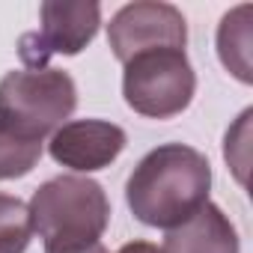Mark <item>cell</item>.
I'll return each instance as SVG.
<instances>
[{"label":"cell","mask_w":253,"mask_h":253,"mask_svg":"<svg viewBox=\"0 0 253 253\" xmlns=\"http://www.w3.org/2000/svg\"><path fill=\"white\" fill-rule=\"evenodd\" d=\"M211 167L203 152L185 143H164L146 152L125 182L131 214L155 229H173L209 203Z\"/></svg>","instance_id":"1"},{"label":"cell","mask_w":253,"mask_h":253,"mask_svg":"<svg viewBox=\"0 0 253 253\" xmlns=\"http://www.w3.org/2000/svg\"><path fill=\"white\" fill-rule=\"evenodd\" d=\"M33 232L45 250H78L98 244L110 223L104 188L86 176H54L36 188L30 200Z\"/></svg>","instance_id":"2"},{"label":"cell","mask_w":253,"mask_h":253,"mask_svg":"<svg viewBox=\"0 0 253 253\" xmlns=\"http://www.w3.org/2000/svg\"><path fill=\"white\" fill-rule=\"evenodd\" d=\"M78 107V86L63 69H18L0 81V122L24 140L45 143Z\"/></svg>","instance_id":"3"},{"label":"cell","mask_w":253,"mask_h":253,"mask_svg":"<svg viewBox=\"0 0 253 253\" xmlns=\"http://www.w3.org/2000/svg\"><path fill=\"white\" fill-rule=\"evenodd\" d=\"M197 75L185 51L161 48L125 63L122 95L134 113L146 119H173L194 101Z\"/></svg>","instance_id":"4"},{"label":"cell","mask_w":253,"mask_h":253,"mask_svg":"<svg viewBox=\"0 0 253 253\" xmlns=\"http://www.w3.org/2000/svg\"><path fill=\"white\" fill-rule=\"evenodd\" d=\"M39 30L24 33L18 54L27 69H48L51 57L81 54L101 27V6L92 0H45Z\"/></svg>","instance_id":"5"},{"label":"cell","mask_w":253,"mask_h":253,"mask_svg":"<svg viewBox=\"0 0 253 253\" xmlns=\"http://www.w3.org/2000/svg\"><path fill=\"white\" fill-rule=\"evenodd\" d=\"M107 45L122 66L134 57H140V54H146V51H161V48L185 51L188 24H185V15L173 3L134 0V3H125L110 18Z\"/></svg>","instance_id":"6"},{"label":"cell","mask_w":253,"mask_h":253,"mask_svg":"<svg viewBox=\"0 0 253 253\" xmlns=\"http://www.w3.org/2000/svg\"><path fill=\"white\" fill-rule=\"evenodd\" d=\"M128 137L116 122L107 119H72L51 134L48 152L57 164L75 173H95L110 167Z\"/></svg>","instance_id":"7"},{"label":"cell","mask_w":253,"mask_h":253,"mask_svg":"<svg viewBox=\"0 0 253 253\" xmlns=\"http://www.w3.org/2000/svg\"><path fill=\"white\" fill-rule=\"evenodd\" d=\"M161 253H241V244L223 209L206 203L188 220L167 229Z\"/></svg>","instance_id":"8"},{"label":"cell","mask_w":253,"mask_h":253,"mask_svg":"<svg viewBox=\"0 0 253 253\" xmlns=\"http://www.w3.org/2000/svg\"><path fill=\"white\" fill-rule=\"evenodd\" d=\"M250 6H238L220 18L217 27V54L226 72H232L241 84H250Z\"/></svg>","instance_id":"9"},{"label":"cell","mask_w":253,"mask_h":253,"mask_svg":"<svg viewBox=\"0 0 253 253\" xmlns=\"http://www.w3.org/2000/svg\"><path fill=\"white\" fill-rule=\"evenodd\" d=\"M33 238V220L27 203L0 194V253H24Z\"/></svg>","instance_id":"10"},{"label":"cell","mask_w":253,"mask_h":253,"mask_svg":"<svg viewBox=\"0 0 253 253\" xmlns=\"http://www.w3.org/2000/svg\"><path fill=\"white\" fill-rule=\"evenodd\" d=\"M42 158V143L24 140L12 134L0 122V179H21L27 176Z\"/></svg>","instance_id":"11"},{"label":"cell","mask_w":253,"mask_h":253,"mask_svg":"<svg viewBox=\"0 0 253 253\" xmlns=\"http://www.w3.org/2000/svg\"><path fill=\"white\" fill-rule=\"evenodd\" d=\"M116 253H161V247H155L149 241H128V244H122Z\"/></svg>","instance_id":"12"},{"label":"cell","mask_w":253,"mask_h":253,"mask_svg":"<svg viewBox=\"0 0 253 253\" xmlns=\"http://www.w3.org/2000/svg\"><path fill=\"white\" fill-rule=\"evenodd\" d=\"M45 253H107V247L98 241V244H89V247H78V250H45Z\"/></svg>","instance_id":"13"}]
</instances>
